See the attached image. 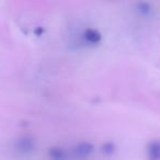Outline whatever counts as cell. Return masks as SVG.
Returning <instances> with one entry per match:
<instances>
[{
  "label": "cell",
  "mask_w": 160,
  "mask_h": 160,
  "mask_svg": "<svg viewBox=\"0 0 160 160\" xmlns=\"http://www.w3.org/2000/svg\"><path fill=\"white\" fill-rule=\"evenodd\" d=\"M93 151V146L89 142H81L79 144L75 149V153L78 156V157H81V158H86L92 153Z\"/></svg>",
  "instance_id": "cell-1"
},
{
  "label": "cell",
  "mask_w": 160,
  "mask_h": 160,
  "mask_svg": "<svg viewBox=\"0 0 160 160\" xmlns=\"http://www.w3.org/2000/svg\"><path fill=\"white\" fill-rule=\"evenodd\" d=\"M83 38L90 44H98L101 41V34L94 29H88L83 32Z\"/></svg>",
  "instance_id": "cell-2"
},
{
  "label": "cell",
  "mask_w": 160,
  "mask_h": 160,
  "mask_svg": "<svg viewBox=\"0 0 160 160\" xmlns=\"http://www.w3.org/2000/svg\"><path fill=\"white\" fill-rule=\"evenodd\" d=\"M148 153L151 159H160V142H151L148 147Z\"/></svg>",
  "instance_id": "cell-3"
},
{
  "label": "cell",
  "mask_w": 160,
  "mask_h": 160,
  "mask_svg": "<svg viewBox=\"0 0 160 160\" xmlns=\"http://www.w3.org/2000/svg\"><path fill=\"white\" fill-rule=\"evenodd\" d=\"M136 10H137L138 13L144 17H147L151 13V7H150V5L147 2H139L136 6Z\"/></svg>",
  "instance_id": "cell-4"
},
{
  "label": "cell",
  "mask_w": 160,
  "mask_h": 160,
  "mask_svg": "<svg viewBox=\"0 0 160 160\" xmlns=\"http://www.w3.org/2000/svg\"><path fill=\"white\" fill-rule=\"evenodd\" d=\"M19 148L22 151H31L33 149V142L28 138H23L19 142Z\"/></svg>",
  "instance_id": "cell-5"
},
{
  "label": "cell",
  "mask_w": 160,
  "mask_h": 160,
  "mask_svg": "<svg viewBox=\"0 0 160 160\" xmlns=\"http://www.w3.org/2000/svg\"><path fill=\"white\" fill-rule=\"evenodd\" d=\"M51 156L55 159H62V158L66 157V152L65 150L62 149H59V148H54L51 150Z\"/></svg>",
  "instance_id": "cell-6"
}]
</instances>
